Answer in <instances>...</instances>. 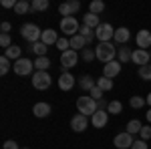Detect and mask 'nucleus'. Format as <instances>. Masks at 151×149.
Returning <instances> with one entry per match:
<instances>
[{
    "mask_svg": "<svg viewBox=\"0 0 151 149\" xmlns=\"http://www.w3.org/2000/svg\"><path fill=\"white\" fill-rule=\"evenodd\" d=\"M57 40H58V35L52 30V28H47V30H42V36H40V42H45L47 46L50 45H57Z\"/></svg>",
    "mask_w": 151,
    "mask_h": 149,
    "instance_id": "nucleus-19",
    "label": "nucleus"
},
{
    "mask_svg": "<svg viewBox=\"0 0 151 149\" xmlns=\"http://www.w3.org/2000/svg\"><path fill=\"white\" fill-rule=\"evenodd\" d=\"M119 73H121V63L119 60H111L103 67V77H107V79H113Z\"/></svg>",
    "mask_w": 151,
    "mask_h": 149,
    "instance_id": "nucleus-15",
    "label": "nucleus"
},
{
    "mask_svg": "<svg viewBox=\"0 0 151 149\" xmlns=\"http://www.w3.org/2000/svg\"><path fill=\"white\" fill-rule=\"evenodd\" d=\"M2 149H20V147H18V143H16V141H12V139H8V141H4V145H2Z\"/></svg>",
    "mask_w": 151,
    "mask_h": 149,
    "instance_id": "nucleus-42",
    "label": "nucleus"
},
{
    "mask_svg": "<svg viewBox=\"0 0 151 149\" xmlns=\"http://www.w3.org/2000/svg\"><path fill=\"white\" fill-rule=\"evenodd\" d=\"M83 60H93V58H97V55H95V50H91V48H85L81 55Z\"/></svg>",
    "mask_w": 151,
    "mask_h": 149,
    "instance_id": "nucleus-39",
    "label": "nucleus"
},
{
    "mask_svg": "<svg viewBox=\"0 0 151 149\" xmlns=\"http://www.w3.org/2000/svg\"><path fill=\"white\" fill-rule=\"evenodd\" d=\"M95 85H97V81H93V77H89V75H83L81 79H79V87H81L83 91H91Z\"/></svg>",
    "mask_w": 151,
    "mask_h": 149,
    "instance_id": "nucleus-24",
    "label": "nucleus"
},
{
    "mask_svg": "<svg viewBox=\"0 0 151 149\" xmlns=\"http://www.w3.org/2000/svg\"><path fill=\"white\" fill-rule=\"evenodd\" d=\"M149 58H151V55H149V50H143V48H135L133 50V63L135 65H139V67H143V65H149Z\"/></svg>",
    "mask_w": 151,
    "mask_h": 149,
    "instance_id": "nucleus-14",
    "label": "nucleus"
},
{
    "mask_svg": "<svg viewBox=\"0 0 151 149\" xmlns=\"http://www.w3.org/2000/svg\"><path fill=\"white\" fill-rule=\"evenodd\" d=\"M133 58V50H129L127 46H121V48H117V60L121 63V65H125Z\"/></svg>",
    "mask_w": 151,
    "mask_h": 149,
    "instance_id": "nucleus-21",
    "label": "nucleus"
},
{
    "mask_svg": "<svg viewBox=\"0 0 151 149\" xmlns=\"http://www.w3.org/2000/svg\"><path fill=\"white\" fill-rule=\"evenodd\" d=\"M48 8V0H32L30 2V12H42Z\"/></svg>",
    "mask_w": 151,
    "mask_h": 149,
    "instance_id": "nucleus-26",
    "label": "nucleus"
},
{
    "mask_svg": "<svg viewBox=\"0 0 151 149\" xmlns=\"http://www.w3.org/2000/svg\"><path fill=\"white\" fill-rule=\"evenodd\" d=\"M87 127H89V117H85V115L77 113L73 119H70V129L77 131V133H83Z\"/></svg>",
    "mask_w": 151,
    "mask_h": 149,
    "instance_id": "nucleus-11",
    "label": "nucleus"
},
{
    "mask_svg": "<svg viewBox=\"0 0 151 149\" xmlns=\"http://www.w3.org/2000/svg\"><path fill=\"white\" fill-rule=\"evenodd\" d=\"M131 38V35H129V28H115V36H113V40H115L117 45H127V40Z\"/></svg>",
    "mask_w": 151,
    "mask_h": 149,
    "instance_id": "nucleus-18",
    "label": "nucleus"
},
{
    "mask_svg": "<svg viewBox=\"0 0 151 149\" xmlns=\"http://www.w3.org/2000/svg\"><path fill=\"white\" fill-rule=\"evenodd\" d=\"M0 30H2V35H8V30H10V22L4 20V22L0 24Z\"/></svg>",
    "mask_w": 151,
    "mask_h": 149,
    "instance_id": "nucleus-45",
    "label": "nucleus"
},
{
    "mask_svg": "<svg viewBox=\"0 0 151 149\" xmlns=\"http://www.w3.org/2000/svg\"><path fill=\"white\" fill-rule=\"evenodd\" d=\"M91 97H93L95 101H101V99H103V91H101V89L95 85L93 89H91Z\"/></svg>",
    "mask_w": 151,
    "mask_h": 149,
    "instance_id": "nucleus-41",
    "label": "nucleus"
},
{
    "mask_svg": "<svg viewBox=\"0 0 151 149\" xmlns=\"http://www.w3.org/2000/svg\"><path fill=\"white\" fill-rule=\"evenodd\" d=\"M20 53H22V48H20V46L12 45L10 48H6V50H4V57H6V58H10V60H14V63H16L18 58H22V57H20Z\"/></svg>",
    "mask_w": 151,
    "mask_h": 149,
    "instance_id": "nucleus-22",
    "label": "nucleus"
},
{
    "mask_svg": "<svg viewBox=\"0 0 151 149\" xmlns=\"http://www.w3.org/2000/svg\"><path fill=\"white\" fill-rule=\"evenodd\" d=\"M141 139H143V141H149L151 139V127L149 125H143V129H141Z\"/></svg>",
    "mask_w": 151,
    "mask_h": 149,
    "instance_id": "nucleus-40",
    "label": "nucleus"
},
{
    "mask_svg": "<svg viewBox=\"0 0 151 149\" xmlns=\"http://www.w3.org/2000/svg\"><path fill=\"white\" fill-rule=\"evenodd\" d=\"M141 129H143V125H141V121H137V119H131L127 123V133H131V135L141 133Z\"/></svg>",
    "mask_w": 151,
    "mask_h": 149,
    "instance_id": "nucleus-27",
    "label": "nucleus"
},
{
    "mask_svg": "<svg viewBox=\"0 0 151 149\" xmlns=\"http://www.w3.org/2000/svg\"><path fill=\"white\" fill-rule=\"evenodd\" d=\"M79 28H81V24H79V20H77L75 16H67V18H60V30H63L65 35H69V36L79 35Z\"/></svg>",
    "mask_w": 151,
    "mask_h": 149,
    "instance_id": "nucleus-6",
    "label": "nucleus"
},
{
    "mask_svg": "<svg viewBox=\"0 0 151 149\" xmlns=\"http://www.w3.org/2000/svg\"><path fill=\"white\" fill-rule=\"evenodd\" d=\"M95 55H97V58L101 60V63H111V60H115L117 57V48L111 42H99L97 45V48H95Z\"/></svg>",
    "mask_w": 151,
    "mask_h": 149,
    "instance_id": "nucleus-1",
    "label": "nucleus"
},
{
    "mask_svg": "<svg viewBox=\"0 0 151 149\" xmlns=\"http://www.w3.org/2000/svg\"><path fill=\"white\" fill-rule=\"evenodd\" d=\"M48 67H50V58L48 57H38L35 60V69L36 71H47Z\"/></svg>",
    "mask_w": 151,
    "mask_h": 149,
    "instance_id": "nucleus-30",
    "label": "nucleus"
},
{
    "mask_svg": "<svg viewBox=\"0 0 151 149\" xmlns=\"http://www.w3.org/2000/svg\"><path fill=\"white\" fill-rule=\"evenodd\" d=\"M57 83H58V89H60V91H70V89L75 87L77 79H75V77L70 75L69 71H65V73H63V75L58 77V81H57Z\"/></svg>",
    "mask_w": 151,
    "mask_h": 149,
    "instance_id": "nucleus-12",
    "label": "nucleus"
},
{
    "mask_svg": "<svg viewBox=\"0 0 151 149\" xmlns=\"http://www.w3.org/2000/svg\"><path fill=\"white\" fill-rule=\"evenodd\" d=\"M16 2H18V0H2V8H12V10H14Z\"/></svg>",
    "mask_w": 151,
    "mask_h": 149,
    "instance_id": "nucleus-44",
    "label": "nucleus"
},
{
    "mask_svg": "<svg viewBox=\"0 0 151 149\" xmlns=\"http://www.w3.org/2000/svg\"><path fill=\"white\" fill-rule=\"evenodd\" d=\"M95 36L99 38V42H111V38L115 36V28L109 22H101V26L95 30Z\"/></svg>",
    "mask_w": 151,
    "mask_h": 149,
    "instance_id": "nucleus-7",
    "label": "nucleus"
},
{
    "mask_svg": "<svg viewBox=\"0 0 151 149\" xmlns=\"http://www.w3.org/2000/svg\"><path fill=\"white\" fill-rule=\"evenodd\" d=\"M79 35L81 36H85V38H87V42H91V40H93V28H89V26H85V24H81V28H79Z\"/></svg>",
    "mask_w": 151,
    "mask_h": 149,
    "instance_id": "nucleus-34",
    "label": "nucleus"
},
{
    "mask_svg": "<svg viewBox=\"0 0 151 149\" xmlns=\"http://www.w3.org/2000/svg\"><path fill=\"white\" fill-rule=\"evenodd\" d=\"M79 8H81V2L79 0H70V2H63L58 6V12L63 14V18H67V16H73L75 12H79Z\"/></svg>",
    "mask_w": 151,
    "mask_h": 149,
    "instance_id": "nucleus-10",
    "label": "nucleus"
},
{
    "mask_svg": "<svg viewBox=\"0 0 151 149\" xmlns=\"http://www.w3.org/2000/svg\"><path fill=\"white\" fill-rule=\"evenodd\" d=\"M147 105H149V107H151V93H149V95H147Z\"/></svg>",
    "mask_w": 151,
    "mask_h": 149,
    "instance_id": "nucleus-47",
    "label": "nucleus"
},
{
    "mask_svg": "<svg viewBox=\"0 0 151 149\" xmlns=\"http://www.w3.org/2000/svg\"><path fill=\"white\" fill-rule=\"evenodd\" d=\"M58 48V50H60V53H67V50H69L70 48V38H58L57 40V45H55Z\"/></svg>",
    "mask_w": 151,
    "mask_h": 149,
    "instance_id": "nucleus-35",
    "label": "nucleus"
},
{
    "mask_svg": "<svg viewBox=\"0 0 151 149\" xmlns=\"http://www.w3.org/2000/svg\"><path fill=\"white\" fill-rule=\"evenodd\" d=\"M133 143H135V139H133V135L127 133V131L117 133L115 139H113V145H115L117 149H131V147H133Z\"/></svg>",
    "mask_w": 151,
    "mask_h": 149,
    "instance_id": "nucleus-8",
    "label": "nucleus"
},
{
    "mask_svg": "<svg viewBox=\"0 0 151 149\" xmlns=\"http://www.w3.org/2000/svg\"><path fill=\"white\" fill-rule=\"evenodd\" d=\"M50 75H48L47 71H35V75H32V87H35L36 91H47L48 87H50Z\"/></svg>",
    "mask_w": 151,
    "mask_h": 149,
    "instance_id": "nucleus-4",
    "label": "nucleus"
},
{
    "mask_svg": "<svg viewBox=\"0 0 151 149\" xmlns=\"http://www.w3.org/2000/svg\"><path fill=\"white\" fill-rule=\"evenodd\" d=\"M145 117H147V121H149V123H151V109H149V111H147V115H145Z\"/></svg>",
    "mask_w": 151,
    "mask_h": 149,
    "instance_id": "nucleus-46",
    "label": "nucleus"
},
{
    "mask_svg": "<svg viewBox=\"0 0 151 149\" xmlns=\"http://www.w3.org/2000/svg\"><path fill=\"white\" fill-rule=\"evenodd\" d=\"M85 45H89L85 36H81V35L70 36V48H73V50H81V48H83Z\"/></svg>",
    "mask_w": 151,
    "mask_h": 149,
    "instance_id": "nucleus-23",
    "label": "nucleus"
},
{
    "mask_svg": "<svg viewBox=\"0 0 151 149\" xmlns=\"http://www.w3.org/2000/svg\"><path fill=\"white\" fill-rule=\"evenodd\" d=\"M77 109H79V113L85 115V117H93L97 111H99V105L95 101L93 97H79L77 99Z\"/></svg>",
    "mask_w": 151,
    "mask_h": 149,
    "instance_id": "nucleus-2",
    "label": "nucleus"
},
{
    "mask_svg": "<svg viewBox=\"0 0 151 149\" xmlns=\"http://www.w3.org/2000/svg\"><path fill=\"white\" fill-rule=\"evenodd\" d=\"M30 50L35 53L36 57H47V45L45 42H35V45H30Z\"/></svg>",
    "mask_w": 151,
    "mask_h": 149,
    "instance_id": "nucleus-28",
    "label": "nucleus"
},
{
    "mask_svg": "<svg viewBox=\"0 0 151 149\" xmlns=\"http://www.w3.org/2000/svg\"><path fill=\"white\" fill-rule=\"evenodd\" d=\"M139 77L141 81H151V65H143V67H139Z\"/></svg>",
    "mask_w": 151,
    "mask_h": 149,
    "instance_id": "nucleus-33",
    "label": "nucleus"
},
{
    "mask_svg": "<svg viewBox=\"0 0 151 149\" xmlns=\"http://www.w3.org/2000/svg\"><path fill=\"white\" fill-rule=\"evenodd\" d=\"M22 149H30V147H22Z\"/></svg>",
    "mask_w": 151,
    "mask_h": 149,
    "instance_id": "nucleus-48",
    "label": "nucleus"
},
{
    "mask_svg": "<svg viewBox=\"0 0 151 149\" xmlns=\"http://www.w3.org/2000/svg\"><path fill=\"white\" fill-rule=\"evenodd\" d=\"M145 105H147V99H143L139 95H135V97L129 99V107H131V109H143Z\"/></svg>",
    "mask_w": 151,
    "mask_h": 149,
    "instance_id": "nucleus-25",
    "label": "nucleus"
},
{
    "mask_svg": "<svg viewBox=\"0 0 151 149\" xmlns=\"http://www.w3.org/2000/svg\"><path fill=\"white\" fill-rule=\"evenodd\" d=\"M77 63H79V53H77V50L69 48L67 53H60V65H63L65 69H73V67H77Z\"/></svg>",
    "mask_w": 151,
    "mask_h": 149,
    "instance_id": "nucleus-9",
    "label": "nucleus"
},
{
    "mask_svg": "<svg viewBox=\"0 0 151 149\" xmlns=\"http://www.w3.org/2000/svg\"><path fill=\"white\" fill-rule=\"evenodd\" d=\"M10 71V58H6L4 55L0 57V75H6Z\"/></svg>",
    "mask_w": 151,
    "mask_h": 149,
    "instance_id": "nucleus-37",
    "label": "nucleus"
},
{
    "mask_svg": "<svg viewBox=\"0 0 151 149\" xmlns=\"http://www.w3.org/2000/svg\"><path fill=\"white\" fill-rule=\"evenodd\" d=\"M83 24H85V26H89V28H95V30H97V28L101 26V20H99V16H97V14L89 12V14H85V16H83Z\"/></svg>",
    "mask_w": 151,
    "mask_h": 149,
    "instance_id": "nucleus-20",
    "label": "nucleus"
},
{
    "mask_svg": "<svg viewBox=\"0 0 151 149\" xmlns=\"http://www.w3.org/2000/svg\"><path fill=\"white\" fill-rule=\"evenodd\" d=\"M89 8H91V12H93V14H101V12L105 10V2H101V0H93Z\"/></svg>",
    "mask_w": 151,
    "mask_h": 149,
    "instance_id": "nucleus-36",
    "label": "nucleus"
},
{
    "mask_svg": "<svg viewBox=\"0 0 151 149\" xmlns=\"http://www.w3.org/2000/svg\"><path fill=\"white\" fill-rule=\"evenodd\" d=\"M97 87H99L103 93L105 91H111V89H113V81L107 79V77H99V79H97Z\"/></svg>",
    "mask_w": 151,
    "mask_h": 149,
    "instance_id": "nucleus-29",
    "label": "nucleus"
},
{
    "mask_svg": "<svg viewBox=\"0 0 151 149\" xmlns=\"http://www.w3.org/2000/svg\"><path fill=\"white\" fill-rule=\"evenodd\" d=\"M107 121H109V113H107V111H101V109L91 117V123H93L95 129H103V127L107 125Z\"/></svg>",
    "mask_w": 151,
    "mask_h": 149,
    "instance_id": "nucleus-16",
    "label": "nucleus"
},
{
    "mask_svg": "<svg viewBox=\"0 0 151 149\" xmlns=\"http://www.w3.org/2000/svg\"><path fill=\"white\" fill-rule=\"evenodd\" d=\"M12 69L18 77H26V75H35V63L30 58H18L16 63H12Z\"/></svg>",
    "mask_w": 151,
    "mask_h": 149,
    "instance_id": "nucleus-5",
    "label": "nucleus"
},
{
    "mask_svg": "<svg viewBox=\"0 0 151 149\" xmlns=\"http://www.w3.org/2000/svg\"><path fill=\"white\" fill-rule=\"evenodd\" d=\"M14 12L22 16V14H26V12H30V4H28L26 0H18L16 6H14Z\"/></svg>",
    "mask_w": 151,
    "mask_h": 149,
    "instance_id": "nucleus-31",
    "label": "nucleus"
},
{
    "mask_svg": "<svg viewBox=\"0 0 151 149\" xmlns=\"http://www.w3.org/2000/svg\"><path fill=\"white\" fill-rule=\"evenodd\" d=\"M121 111H123L121 101H111V103H109V107H107V113H109V115H119Z\"/></svg>",
    "mask_w": 151,
    "mask_h": 149,
    "instance_id": "nucleus-32",
    "label": "nucleus"
},
{
    "mask_svg": "<svg viewBox=\"0 0 151 149\" xmlns=\"http://www.w3.org/2000/svg\"><path fill=\"white\" fill-rule=\"evenodd\" d=\"M131 149H149L147 147V141H143V139H137L135 143H133V147Z\"/></svg>",
    "mask_w": 151,
    "mask_h": 149,
    "instance_id": "nucleus-43",
    "label": "nucleus"
},
{
    "mask_svg": "<svg viewBox=\"0 0 151 149\" xmlns=\"http://www.w3.org/2000/svg\"><path fill=\"white\" fill-rule=\"evenodd\" d=\"M20 35L26 42H30V45H35V42H40V36H42V30L36 26V24H22V28H20Z\"/></svg>",
    "mask_w": 151,
    "mask_h": 149,
    "instance_id": "nucleus-3",
    "label": "nucleus"
},
{
    "mask_svg": "<svg viewBox=\"0 0 151 149\" xmlns=\"http://www.w3.org/2000/svg\"><path fill=\"white\" fill-rule=\"evenodd\" d=\"M0 46L6 50V48H10L12 46V40H10V35H0Z\"/></svg>",
    "mask_w": 151,
    "mask_h": 149,
    "instance_id": "nucleus-38",
    "label": "nucleus"
},
{
    "mask_svg": "<svg viewBox=\"0 0 151 149\" xmlns=\"http://www.w3.org/2000/svg\"><path fill=\"white\" fill-rule=\"evenodd\" d=\"M135 40H137V46H139V48L147 50L151 46V32L147 28H141L139 32H137V36H135Z\"/></svg>",
    "mask_w": 151,
    "mask_h": 149,
    "instance_id": "nucleus-13",
    "label": "nucleus"
},
{
    "mask_svg": "<svg viewBox=\"0 0 151 149\" xmlns=\"http://www.w3.org/2000/svg\"><path fill=\"white\" fill-rule=\"evenodd\" d=\"M50 105L48 103H36L35 107H32V113H35V117H38V119H45V117H48L50 115Z\"/></svg>",
    "mask_w": 151,
    "mask_h": 149,
    "instance_id": "nucleus-17",
    "label": "nucleus"
}]
</instances>
